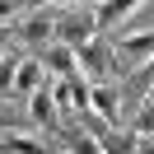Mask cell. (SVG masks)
<instances>
[{"label":"cell","instance_id":"6da1fadb","mask_svg":"<svg viewBox=\"0 0 154 154\" xmlns=\"http://www.w3.org/2000/svg\"><path fill=\"white\" fill-rule=\"evenodd\" d=\"M94 33H98V19L89 10H66L56 19V42H66V47H84Z\"/></svg>","mask_w":154,"mask_h":154},{"label":"cell","instance_id":"7a4b0ae2","mask_svg":"<svg viewBox=\"0 0 154 154\" xmlns=\"http://www.w3.org/2000/svg\"><path fill=\"white\" fill-rule=\"evenodd\" d=\"M75 56H79V70H84L89 79H112V47H107L98 33L84 47H75Z\"/></svg>","mask_w":154,"mask_h":154},{"label":"cell","instance_id":"3957f363","mask_svg":"<svg viewBox=\"0 0 154 154\" xmlns=\"http://www.w3.org/2000/svg\"><path fill=\"white\" fill-rule=\"evenodd\" d=\"M19 38L28 42L33 51H42L47 42H56V19H51L47 10H28V14H23V23H19Z\"/></svg>","mask_w":154,"mask_h":154},{"label":"cell","instance_id":"277c9868","mask_svg":"<svg viewBox=\"0 0 154 154\" xmlns=\"http://www.w3.org/2000/svg\"><path fill=\"white\" fill-rule=\"evenodd\" d=\"M28 112H33V122H38L47 135H61V126H56V94H51L47 79H42V84L28 94Z\"/></svg>","mask_w":154,"mask_h":154},{"label":"cell","instance_id":"5b68a950","mask_svg":"<svg viewBox=\"0 0 154 154\" xmlns=\"http://www.w3.org/2000/svg\"><path fill=\"white\" fill-rule=\"evenodd\" d=\"M89 103H94V112L103 117L107 126H117V117H122V98H117V89L107 84V79H98V84H89Z\"/></svg>","mask_w":154,"mask_h":154},{"label":"cell","instance_id":"8992f818","mask_svg":"<svg viewBox=\"0 0 154 154\" xmlns=\"http://www.w3.org/2000/svg\"><path fill=\"white\" fill-rule=\"evenodd\" d=\"M140 5H145V0H98L94 19H98V28H112V23H126Z\"/></svg>","mask_w":154,"mask_h":154},{"label":"cell","instance_id":"52a82bcc","mask_svg":"<svg viewBox=\"0 0 154 154\" xmlns=\"http://www.w3.org/2000/svg\"><path fill=\"white\" fill-rule=\"evenodd\" d=\"M42 79H47V75H42V61H38V56H33V61H19V70H14V89H19L23 98H28Z\"/></svg>","mask_w":154,"mask_h":154},{"label":"cell","instance_id":"ba28073f","mask_svg":"<svg viewBox=\"0 0 154 154\" xmlns=\"http://www.w3.org/2000/svg\"><path fill=\"white\" fill-rule=\"evenodd\" d=\"M117 47H122L126 56H135V61H149V56H154V28H145V33H126Z\"/></svg>","mask_w":154,"mask_h":154},{"label":"cell","instance_id":"9c48e42d","mask_svg":"<svg viewBox=\"0 0 154 154\" xmlns=\"http://www.w3.org/2000/svg\"><path fill=\"white\" fill-rule=\"evenodd\" d=\"M0 149H19V154H38L42 149V140H33V135H19L10 126V131H5V140H0Z\"/></svg>","mask_w":154,"mask_h":154},{"label":"cell","instance_id":"30bf717a","mask_svg":"<svg viewBox=\"0 0 154 154\" xmlns=\"http://www.w3.org/2000/svg\"><path fill=\"white\" fill-rule=\"evenodd\" d=\"M135 135H145V140H154V94L145 98L140 117H135Z\"/></svg>","mask_w":154,"mask_h":154},{"label":"cell","instance_id":"8fae6325","mask_svg":"<svg viewBox=\"0 0 154 154\" xmlns=\"http://www.w3.org/2000/svg\"><path fill=\"white\" fill-rule=\"evenodd\" d=\"M14 70H19V61L5 51V56H0V94H5V89H14Z\"/></svg>","mask_w":154,"mask_h":154},{"label":"cell","instance_id":"7c38bea8","mask_svg":"<svg viewBox=\"0 0 154 154\" xmlns=\"http://www.w3.org/2000/svg\"><path fill=\"white\" fill-rule=\"evenodd\" d=\"M28 5H33V0H0V23H5V19H14V14H19V10H28Z\"/></svg>","mask_w":154,"mask_h":154},{"label":"cell","instance_id":"4fadbf2b","mask_svg":"<svg viewBox=\"0 0 154 154\" xmlns=\"http://www.w3.org/2000/svg\"><path fill=\"white\" fill-rule=\"evenodd\" d=\"M5 51H10V28L0 23V56H5Z\"/></svg>","mask_w":154,"mask_h":154},{"label":"cell","instance_id":"5bb4252c","mask_svg":"<svg viewBox=\"0 0 154 154\" xmlns=\"http://www.w3.org/2000/svg\"><path fill=\"white\" fill-rule=\"evenodd\" d=\"M10 126H14V122H10V117H5V112H0V131H10Z\"/></svg>","mask_w":154,"mask_h":154}]
</instances>
